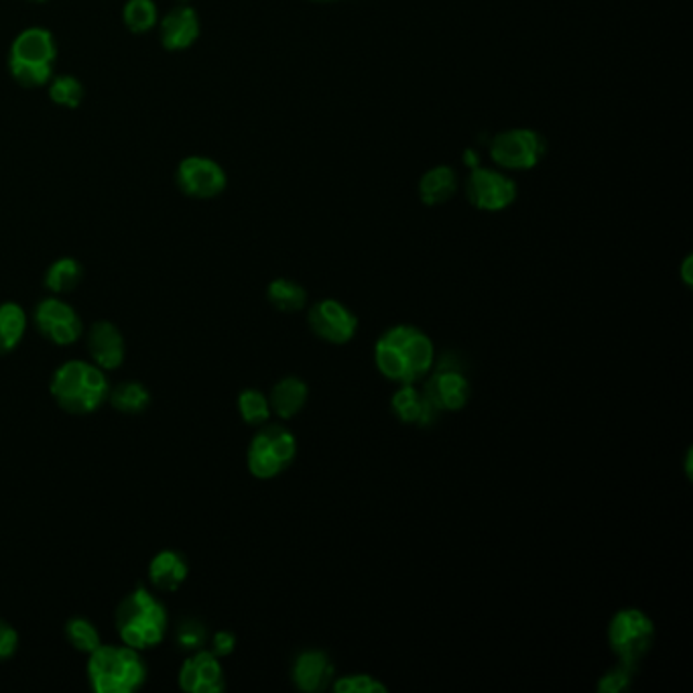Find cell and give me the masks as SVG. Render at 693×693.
<instances>
[{
  "mask_svg": "<svg viewBox=\"0 0 693 693\" xmlns=\"http://www.w3.org/2000/svg\"><path fill=\"white\" fill-rule=\"evenodd\" d=\"M374 364L388 381L416 385L435 364L432 338L416 325H393L376 339Z\"/></svg>",
  "mask_w": 693,
  "mask_h": 693,
  "instance_id": "6da1fadb",
  "label": "cell"
},
{
  "mask_svg": "<svg viewBox=\"0 0 693 693\" xmlns=\"http://www.w3.org/2000/svg\"><path fill=\"white\" fill-rule=\"evenodd\" d=\"M114 627L121 643L137 651L159 647L170 629V612L161 598L147 587L137 585L119 602L114 610Z\"/></svg>",
  "mask_w": 693,
  "mask_h": 693,
  "instance_id": "7a4b0ae2",
  "label": "cell"
},
{
  "mask_svg": "<svg viewBox=\"0 0 693 693\" xmlns=\"http://www.w3.org/2000/svg\"><path fill=\"white\" fill-rule=\"evenodd\" d=\"M49 393L65 413L90 416L109 401V376L88 360H65L53 372Z\"/></svg>",
  "mask_w": 693,
  "mask_h": 693,
  "instance_id": "3957f363",
  "label": "cell"
},
{
  "mask_svg": "<svg viewBox=\"0 0 693 693\" xmlns=\"http://www.w3.org/2000/svg\"><path fill=\"white\" fill-rule=\"evenodd\" d=\"M86 676L96 693L137 692L149 678L140 651L128 645H100L90 653Z\"/></svg>",
  "mask_w": 693,
  "mask_h": 693,
  "instance_id": "277c9868",
  "label": "cell"
},
{
  "mask_svg": "<svg viewBox=\"0 0 693 693\" xmlns=\"http://www.w3.org/2000/svg\"><path fill=\"white\" fill-rule=\"evenodd\" d=\"M58 62L55 35L46 27H27L9 49V72L23 88H41L53 77Z\"/></svg>",
  "mask_w": 693,
  "mask_h": 693,
  "instance_id": "5b68a950",
  "label": "cell"
},
{
  "mask_svg": "<svg viewBox=\"0 0 693 693\" xmlns=\"http://www.w3.org/2000/svg\"><path fill=\"white\" fill-rule=\"evenodd\" d=\"M297 456V440L287 428L271 423L255 433L247 449L248 472L259 480L283 474Z\"/></svg>",
  "mask_w": 693,
  "mask_h": 693,
  "instance_id": "8992f818",
  "label": "cell"
},
{
  "mask_svg": "<svg viewBox=\"0 0 693 693\" xmlns=\"http://www.w3.org/2000/svg\"><path fill=\"white\" fill-rule=\"evenodd\" d=\"M655 643V624L641 608H622L608 624V645L620 663L636 667Z\"/></svg>",
  "mask_w": 693,
  "mask_h": 693,
  "instance_id": "52a82bcc",
  "label": "cell"
},
{
  "mask_svg": "<svg viewBox=\"0 0 693 693\" xmlns=\"http://www.w3.org/2000/svg\"><path fill=\"white\" fill-rule=\"evenodd\" d=\"M547 139L533 128H507L500 131L491 143V159L509 171L535 170L547 154Z\"/></svg>",
  "mask_w": 693,
  "mask_h": 693,
  "instance_id": "ba28073f",
  "label": "cell"
},
{
  "mask_svg": "<svg viewBox=\"0 0 693 693\" xmlns=\"http://www.w3.org/2000/svg\"><path fill=\"white\" fill-rule=\"evenodd\" d=\"M425 379L423 393L440 411H462L470 401V381L454 352L442 356Z\"/></svg>",
  "mask_w": 693,
  "mask_h": 693,
  "instance_id": "9c48e42d",
  "label": "cell"
},
{
  "mask_svg": "<svg viewBox=\"0 0 693 693\" xmlns=\"http://www.w3.org/2000/svg\"><path fill=\"white\" fill-rule=\"evenodd\" d=\"M519 196V187L503 171L472 168L466 180V198L480 212H503Z\"/></svg>",
  "mask_w": 693,
  "mask_h": 693,
  "instance_id": "30bf717a",
  "label": "cell"
},
{
  "mask_svg": "<svg viewBox=\"0 0 693 693\" xmlns=\"http://www.w3.org/2000/svg\"><path fill=\"white\" fill-rule=\"evenodd\" d=\"M37 332L55 346H72L84 336V322L76 309L60 297H46L33 311Z\"/></svg>",
  "mask_w": 693,
  "mask_h": 693,
  "instance_id": "8fae6325",
  "label": "cell"
},
{
  "mask_svg": "<svg viewBox=\"0 0 693 693\" xmlns=\"http://www.w3.org/2000/svg\"><path fill=\"white\" fill-rule=\"evenodd\" d=\"M175 182L194 200H214L226 189L228 175L212 157L191 154L177 165Z\"/></svg>",
  "mask_w": 693,
  "mask_h": 693,
  "instance_id": "7c38bea8",
  "label": "cell"
},
{
  "mask_svg": "<svg viewBox=\"0 0 693 693\" xmlns=\"http://www.w3.org/2000/svg\"><path fill=\"white\" fill-rule=\"evenodd\" d=\"M311 332L327 344H348L358 332V318L352 309L346 308L338 299H322L313 304L308 313Z\"/></svg>",
  "mask_w": 693,
  "mask_h": 693,
  "instance_id": "4fadbf2b",
  "label": "cell"
},
{
  "mask_svg": "<svg viewBox=\"0 0 693 693\" xmlns=\"http://www.w3.org/2000/svg\"><path fill=\"white\" fill-rule=\"evenodd\" d=\"M177 685L185 693H220L226 690L224 667L210 648L194 651L180 667Z\"/></svg>",
  "mask_w": 693,
  "mask_h": 693,
  "instance_id": "5bb4252c",
  "label": "cell"
},
{
  "mask_svg": "<svg viewBox=\"0 0 693 693\" xmlns=\"http://www.w3.org/2000/svg\"><path fill=\"white\" fill-rule=\"evenodd\" d=\"M86 346L94 364L104 372L123 367L124 358H126V342L119 325L112 324L109 320L94 322L86 336Z\"/></svg>",
  "mask_w": 693,
  "mask_h": 693,
  "instance_id": "9a60e30c",
  "label": "cell"
},
{
  "mask_svg": "<svg viewBox=\"0 0 693 693\" xmlns=\"http://www.w3.org/2000/svg\"><path fill=\"white\" fill-rule=\"evenodd\" d=\"M200 15L194 7L180 4L159 21L161 44L168 51H185L200 39Z\"/></svg>",
  "mask_w": 693,
  "mask_h": 693,
  "instance_id": "2e32d148",
  "label": "cell"
},
{
  "mask_svg": "<svg viewBox=\"0 0 693 693\" xmlns=\"http://www.w3.org/2000/svg\"><path fill=\"white\" fill-rule=\"evenodd\" d=\"M292 679L299 692H324L334 681V665L324 651H304L293 661Z\"/></svg>",
  "mask_w": 693,
  "mask_h": 693,
  "instance_id": "e0dca14e",
  "label": "cell"
},
{
  "mask_svg": "<svg viewBox=\"0 0 693 693\" xmlns=\"http://www.w3.org/2000/svg\"><path fill=\"white\" fill-rule=\"evenodd\" d=\"M391 409L395 417L401 423L409 425H419V428H430L437 417L440 409L433 405L428 395L423 393V388H417L416 385H401L397 388V393L391 399Z\"/></svg>",
  "mask_w": 693,
  "mask_h": 693,
  "instance_id": "ac0fdd59",
  "label": "cell"
},
{
  "mask_svg": "<svg viewBox=\"0 0 693 693\" xmlns=\"http://www.w3.org/2000/svg\"><path fill=\"white\" fill-rule=\"evenodd\" d=\"M149 582L159 592H175L185 584L189 576V564L184 554L175 549H163L149 561Z\"/></svg>",
  "mask_w": 693,
  "mask_h": 693,
  "instance_id": "d6986e66",
  "label": "cell"
},
{
  "mask_svg": "<svg viewBox=\"0 0 693 693\" xmlns=\"http://www.w3.org/2000/svg\"><path fill=\"white\" fill-rule=\"evenodd\" d=\"M309 399L308 383L299 376H285L275 383L269 395L271 413H275L279 419H293L297 416Z\"/></svg>",
  "mask_w": 693,
  "mask_h": 693,
  "instance_id": "ffe728a7",
  "label": "cell"
},
{
  "mask_svg": "<svg viewBox=\"0 0 693 693\" xmlns=\"http://www.w3.org/2000/svg\"><path fill=\"white\" fill-rule=\"evenodd\" d=\"M458 185H460V180H458L456 171L447 165H437V168H432L421 175L419 187H417L419 200L423 201L425 206H432V208L433 206H442L456 196Z\"/></svg>",
  "mask_w": 693,
  "mask_h": 693,
  "instance_id": "44dd1931",
  "label": "cell"
},
{
  "mask_svg": "<svg viewBox=\"0 0 693 693\" xmlns=\"http://www.w3.org/2000/svg\"><path fill=\"white\" fill-rule=\"evenodd\" d=\"M27 311L15 301L0 304V356L11 355L27 334Z\"/></svg>",
  "mask_w": 693,
  "mask_h": 693,
  "instance_id": "7402d4cb",
  "label": "cell"
},
{
  "mask_svg": "<svg viewBox=\"0 0 693 693\" xmlns=\"http://www.w3.org/2000/svg\"><path fill=\"white\" fill-rule=\"evenodd\" d=\"M109 403L123 416H139L151 405V391L140 381H123L110 388Z\"/></svg>",
  "mask_w": 693,
  "mask_h": 693,
  "instance_id": "603a6c76",
  "label": "cell"
},
{
  "mask_svg": "<svg viewBox=\"0 0 693 693\" xmlns=\"http://www.w3.org/2000/svg\"><path fill=\"white\" fill-rule=\"evenodd\" d=\"M82 281H84L82 262L72 259V257H63V259H58L47 267L44 285H46L47 292L53 293V295H63V293H72L77 289V285Z\"/></svg>",
  "mask_w": 693,
  "mask_h": 693,
  "instance_id": "cb8c5ba5",
  "label": "cell"
},
{
  "mask_svg": "<svg viewBox=\"0 0 693 693\" xmlns=\"http://www.w3.org/2000/svg\"><path fill=\"white\" fill-rule=\"evenodd\" d=\"M267 299L273 308L283 313H297L308 306V292L301 283L293 279H275L267 287Z\"/></svg>",
  "mask_w": 693,
  "mask_h": 693,
  "instance_id": "d4e9b609",
  "label": "cell"
},
{
  "mask_svg": "<svg viewBox=\"0 0 693 693\" xmlns=\"http://www.w3.org/2000/svg\"><path fill=\"white\" fill-rule=\"evenodd\" d=\"M63 634H65L67 643L76 648L77 653L90 655L92 651H96V648L102 645L100 631L96 629V624H94L90 618H70V620L65 622V627H63Z\"/></svg>",
  "mask_w": 693,
  "mask_h": 693,
  "instance_id": "484cf974",
  "label": "cell"
},
{
  "mask_svg": "<svg viewBox=\"0 0 693 693\" xmlns=\"http://www.w3.org/2000/svg\"><path fill=\"white\" fill-rule=\"evenodd\" d=\"M123 21L131 33H149L159 25V9L154 0H126Z\"/></svg>",
  "mask_w": 693,
  "mask_h": 693,
  "instance_id": "4316f807",
  "label": "cell"
},
{
  "mask_svg": "<svg viewBox=\"0 0 693 693\" xmlns=\"http://www.w3.org/2000/svg\"><path fill=\"white\" fill-rule=\"evenodd\" d=\"M238 413L247 425H255V428L264 425L271 419L269 397L257 388H245L238 395Z\"/></svg>",
  "mask_w": 693,
  "mask_h": 693,
  "instance_id": "83f0119b",
  "label": "cell"
},
{
  "mask_svg": "<svg viewBox=\"0 0 693 693\" xmlns=\"http://www.w3.org/2000/svg\"><path fill=\"white\" fill-rule=\"evenodd\" d=\"M86 90L76 76H58L49 79V98L62 109H77L84 102Z\"/></svg>",
  "mask_w": 693,
  "mask_h": 693,
  "instance_id": "f1b7e54d",
  "label": "cell"
},
{
  "mask_svg": "<svg viewBox=\"0 0 693 693\" xmlns=\"http://www.w3.org/2000/svg\"><path fill=\"white\" fill-rule=\"evenodd\" d=\"M210 641L208 627L200 618L187 617L175 627V645L184 653H194L206 647Z\"/></svg>",
  "mask_w": 693,
  "mask_h": 693,
  "instance_id": "f546056e",
  "label": "cell"
},
{
  "mask_svg": "<svg viewBox=\"0 0 693 693\" xmlns=\"http://www.w3.org/2000/svg\"><path fill=\"white\" fill-rule=\"evenodd\" d=\"M332 690L336 693H386L383 681L372 678L369 673H350L332 681Z\"/></svg>",
  "mask_w": 693,
  "mask_h": 693,
  "instance_id": "4dcf8cb0",
  "label": "cell"
},
{
  "mask_svg": "<svg viewBox=\"0 0 693 693\" xmlns=\"http://www.w3.org/2000/svg\"><path fill=\"white\" fill-rule=\"evenodd\" d=\"M632 673H634L632 665L620 663L618 667L602 676L601 681H598V692L622 693L631 690Z\"/></svg>",
  "mask_w": 693,
  "mask_h": 693,
  "instance_id": "1f68e13d",
  "label": "cell"
},
{
  "mask_svg": "<svg viewBox=\"0 0 693 693\" xmlns=\"http://www.w3.org/2000/svg\"><path fill=\"white\" fill-rule=\"evenodd\" d=\"M18 651V632L15 627L0 618V663L9 661Z\"/></svg>",
  "mask_w": 693,
  "mask_h": 693,
  "instance_id": "d6a6232c",
  "label": "cell"
},
{
  "mask_svg": "<svg viewBox=\"0 0 693 693\" xmlns=\"http://www.w3.org/2000/svg\"><path fill=\"white\" fill-rule=\"evenodd\" d=\"M210 651L216 655V657H228L234 653V648H236V636H234V632L231 631H218L210 636Z\"/></svg>",
  "mask_w": 693,
  "mask_h": 693,
  "instance_id": "836d02e7",
  "label": "cell"
},
{
  "mask_svg": "<svg viewBox=\"0 0 693 693\" xmlns=\"http://www.w3.org/2000/svg\"><path fill=\"white\" fill-rule=\"evenodd\" d=\"M693 257L692 255H688L685 257V261L681 262V271H679V275H681V281L685 283V287L690 289L693 285Z\"/></svg>",
  "mask_w": 693,
  "mask_h": 693,
  "instance_id": "e575fe53",
  "label": "cell"
},
{
  "mask_svg": "<svg viewBox=\"0 0 693 693\" xmlns=\"http://www.w3.org/2000/svg\"><path fill=\"white\" fill-rule=\"evenodd\" d=\"M692 460H693V451L692 449H690V451H688V458H685V472H688V478L693 477Z\"/></svg>",
  "mask_w": 693,
  "mask_h": 693,
  "instance_id": "d590c367",
  "label": "cell"
},
{
  "mask_svg": "<svg viewBox=\"0 0 693 693\" xmlns=\"http://www.w3.org/2000/svg\"><path fill=\"white\" fill-rule=\"evenodd\" d=\"M311 2H338V0H311Z\"/></svg>",
  "mask_w": 693,
  "mask_h": 693,
  "instance_id": "8d00e7d4",
  "label": "cell"
},
{
  "mask_svg": "<svg viewBox=\"0 0 693 693\" xmlns=\"http://www.w3.org/2000/svg\"><path fill=\"white\" fill-rule=\"evenodd\" d=\"M29 2H46V0H29Z\"/></svg>",
  "mask_w": 693,
  "mask_h": 693,
  "instance_id": "74e56055",
  "label": "cell"
}]
</instances>
